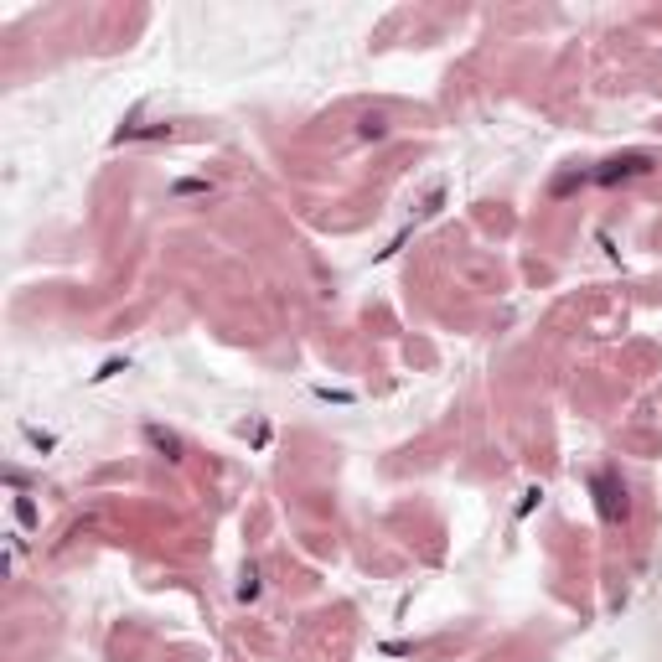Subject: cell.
<instances>
[{
    "label": "cell",
    "instance_id": "6da1fadb",
    "mask_svg": "<svg viewBox=\"0 0 662 662\" xmlns=\"http://www.w3.org/2000/svg\"><path fill=\"white\" fill-rule=\"evenodd\" d=\"M590 492H596V507L606 523H626V486L616 482L611 471H596L590 476Z\"/></svg>",
    "mask_w": 662,
    "mask_h": 662
},
{
    "label": "cell",
    "instance_id": "7a4b0ae2",
    "mask_svg": "<svg viewBox=\"0 0 662 662\" xmlns=\"http://www.w3.org/2000/svg\"><path fill=\"white\" fill-rule=\"evenodd\" d=\"M642 171H652V156H642V150H631V156H611V161L600 166L590 181H600V187H611V181H626V177H642Z\"/></svg>",
    "mask_w": 662,
    "mask_h": 662
},
{
    "label": "cell",
    "instance_id": "3957f363",
    "mask_svg": "<svg viewBox=\"0 0 662 662\" xmlns=\"http://www.w3.org/2000/svg\"><path fill=\"white\" fill-rule=\"evenodd\" d=\"M146 440H150V445H156V451H166V455H171V461H177V455H181V440L171 435V430H161V424H146Z\"/></svg>",
    "mask_w": 662,
    "mask_h": 662
}]
</instances>
